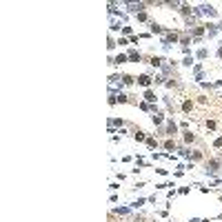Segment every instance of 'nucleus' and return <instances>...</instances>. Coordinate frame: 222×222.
<instances>
[{
	"label": "nucleus",
	"mask_w": 222,
	"mask_h": 222,
	"mask_svg": "<svg viewBox=\"0 0 222 222\" xmlns=\"http://www.w3.org/2000/svg\"><path fill=\"white\" fill-rule=\"evenodd\" d=\"M149 82H151L149 76H140V84H149Z\"/></svg>",
	"instance_id": "nucleus-1"
}]
</instances>
